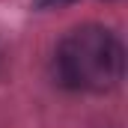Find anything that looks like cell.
Wrapping results in <instances>:
<instances>
[{
	"mask_svg": "<svg viewBox=\"0 0 128 128\" xmlns=\"http://www.w3.org/2000/svg\"><path fill=\"white\" fill-rule=\"evenodd\" d=\"M122 42L104 27L86 24L66 36L57 48V78L63 86L84 92H107L122 80Z\"/></svg>",
	"mask_w": 128,
	"mask_h": 128,
	"instance_id": "1",
	"label": "cell"
}]
</instances>
